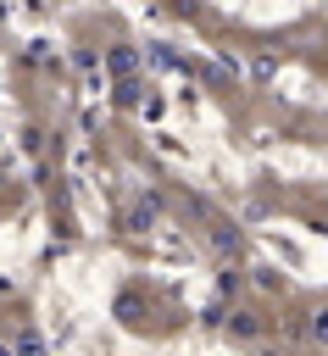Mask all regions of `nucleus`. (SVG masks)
Returning a JSON list of instances; mask_svg holds the SVG:
<instances>
[{"instance_id":"1","label":"nucleus","mask_w":328,"mask_h":356,"mask_svg":"<svg viewBox=\"0 0 328 356\" xmlns=\"http://www.w3.org/2000/svg\"><path fill=\"white\" fill-rule=\"evenodd\" d=\"M206 239H211V250H217L222 261H239V256H245V234H239L233 222H206Z\"/></svg>"},{"instance_id":"2","label":"nucleus","mask_w":328,"mask_h":356,"mask_svg":"<svg viewBox=\"0 0 328 356\" xmlns=\"http://www.w3.org/2000/svg\"><path fill=\"white\" fill-rule=\"evenodd\" d=\"M6 356H50V345H44V334L33 323H17L6 334Z\"/></svg>"},{"instance_id":"3","label":"nucleus","mask_w":328,"mask_h":356,"mask_svg":"<svg viewBox=\"0 0 328 356\" xmlns=\"http://www.w3.org/2000/svg\"><path fill=\"white\" fill-rule=\"evenodd\" d=\"M156 217H161V200L150 195V200H133V206H128L122 228H128V234H150V228H156Z\"/></svg>"},{"instance_id":"4","label":"nucleus","mask_w":328,"mask_h":356,"mask_svg":"<svg viewBox=\"0 0 328 356\" xmlns=\"http://www.w3.org/2000/svg\"><path fill=\"white\" fill-rule=\"evenodd\" d=\"M300 334H306L311 345H328V300L306 306V317H300Z\"/></svg>"},{"instance_id":"5","label":"nucleus","mask_w":328,"mask_h":356,"mask_svg":"<svg viewBox=\"0 0 328 356\" xmlns=\"http://www.w3.org/2000/svg\"><path fill=\"white\" fill-rule=\"evenodd\" d=\"M222 328H228V339H256V334H261V317H250V312H228Z\"/></svg>"},{"instance_id":"6","label":"nucleus","mask_w":328,"mask_h":356,"mask_svg":"<svg viewBox=\"0 0 328 356\" xmlns=\"http://www.w3.org/2000/svg\"><path fill=\"white\" fill-rule=\"evenodd\" d=\"M106 67H111L117 78H133V72H139V50H133V44H117V50L106 56Z\"/></svg>"},{"instance_id":"7","label":"nucleus","mask_w":328,"mask_h":356,"mask_svg":"<svg viewBox=\"0 0 328 356\" xmlns=\"http://www.w3.org/2000/svg\"><path fill=\"white\" fill-rule=\"evenodd\" d=\"M117 317H122L128 328H145V300H139L133 289H122V295H117Z\"/></svg>"},{"instance_id":"8","label":"nucleus","mask_w":328,"mask_h":356,"mask_svg":"<svg viewBox=\"0 0 328 356\" xmlns=\"http://www.w3.org/2000/svg\"><path fill=\"white\" fill-rule=\"evenodd\" d=\"M250 278H256V289H267V295H278V289H284V278H278L272 267H256Z\"/></svg>"},{"instance_id":"9","label":"nucleus","mask_w":328,"mask_h":356,"mask_svg":"<svg viewBox=\"0 0 328 356\" xmlns=\"http://www.w3.org/2000/svg\"><path fill=\"white\" fill-rule=\"evenodd\" d=\"M139 89H145L139 78H122V83H117V100H122V106H133V100H139Z\"/></svg>"},{"instance_id":"10","label":"nucleus","mask_w":328,"mask_h":356,"mask_svg":"<svg viewBox=\"0 0 328 356\" xmlns=\"http://www.w3.org/2000/svg\"><path fill=\"white\" fill-rule=\"evenodd\" d=\"M256 356H278V350H256Z\"/></svg>"}]
</instances>
